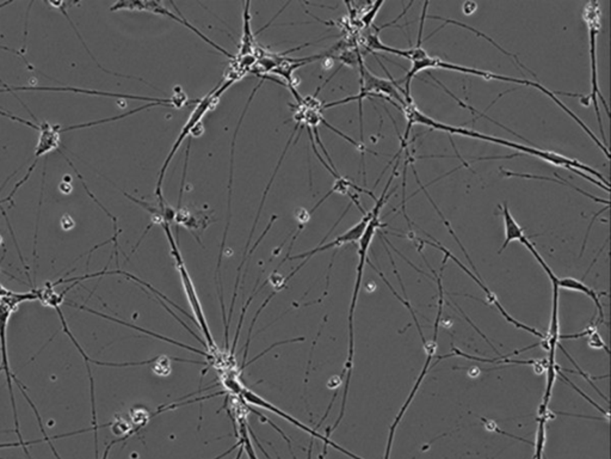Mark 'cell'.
<instances>
[{"label": "cell", "instance_id": "cell-1", "mask_svg": "<svg viewBox=\"0 0 611 459\" xmlns=\"http://www.w3.org/2000/svg\"><path fill=\"white\" fill-rule=\"evenodd\" d=\"M400 110L404 112L407 120L406 131H405V134H404V136L402 138V142H405V144H408L411 128H412V126H413L415 123H419V125H424V126L430 127V128H432L434 131L447 132L449 134L467 136V138H471V139L489 141V142H493V144L505 146V147H509V149H512V150L519 151V152H522L524 155L534 156V157H537V158H540V160H546V162L551 163V164L560 166V168H564V169L571 170V171H573L574 173L579 175L580 177L586 178L588 181L595 183L597 187L603 188V184L607 186V187H610L609 179L604 177L602 173H598L597 170L593 169L591 166L584 164V163L579 162V160H572V158H569V157H566V156L559 155V153L551 152V151L541 150V149H536V147H532V146L529 145H522V144L506 140V139H502V138L487 136V134H484V133H480V132L474 131V129H469V128H466V127L452 126V125H447V123L436 121L434 119H431V117H429L428 115H425L424 113L420 112L418 107L415 106V101L412 99V96L408 97V99H405L404 103H402V107H400Z\"/></svg>", "mask_w": 611, "mask_h": 459}, {"label": "cell", "instance_id": "cell-2", "mask_svg": "<svg viewBox=\"0 0 611 459\" xmlns=\"http://www.w3.org/2000/svg\"><path fill=\"white\" fill-rule=\"evenodd\" d=\"M382 210L381 203H375L373 210H372V219L369 221L367 229L364 231L362 238L359 239V266H357V275H356L355 287H354V295L351 299L350 310H349V351H348V359H346V367L343 371L341 378L346 375V388H344V396L341 401V409L339 417L337 419L336 423L333 425V430H336L338 425L341 423V419L344 417L346 412V399L349 394V385H350L351 371L354 367V356H355V340H354V317H355L356 304L359 299V290H361V284H362V277H363L364 266L368 260L369 247L372 244L374 236L378 232V229L386 227L387 224H383L380 221V212Z\"/></svg>", "mask_w": 611, "mask_h": 459}, {"label": "cell", "instance_id": "cell-3", "mask_svg": "<svg viewBox=\"0 0 611 459\" xmlns=\"http://www.w3.org/2000/svg\"><path fill=\"white\" fill-rule=\"evenodd\" d=\"M584 22L588 25V45H590V62H591V92L585 97L573 95L574 97H580L582 103L585 107H588L590 103H593L595 110H596V116H597L598 126L599 131L602 133L603 145L607 144L606 134H604V128H603L602 117H601V112H599V106H598V99L602 101L603 107L606 108L608 116H609V106L607 101L603 96L602 91L599 89V83H598V64H597V38L601 30H602V10L599 6L598 1H588L584 6L583 10ZM606 146V145H604Z\"/></svg>", "mask_w": 611, "mask_h": 459}, {"label": "cell", "instance_id": "cell-4", "mask_svg": "<svg viewBox=\"0 0 611 459\" xmlns=\"http://www.w3.org/2000/svg\"><path fill=\"white\" fill-rule=\"evenodd\" d=\"M359 72H361V90H359V94L357 95V96H352V97L341 99V101H336V102H331V103L324 104V106H322V110H324V109L336 107V106H339V104L348 103V102H352V101H359L361 136H362V139H363V131H362V123H363V122H362V101H363L365 97L373 96V97H381V99H387L388 102L394 104L397 108H399V107H398V104L395 103L394 101H397L399 103L402 104L404 103L405 99H404V95H402L404 89H402V88L397 84L395 80L385 79V78H380L378 75H373V73L364 66L361 55L359 57Z\"/></svg>", "mask_w": 611, "mask_h": 459}, {"label": "cell", "instance_id": "cell-5", "mask_svg": "<svg viewBox=\"0 0 611 459\" xmlns=\"http://www.w3.org/2000/svg\"><path fill=\"white\" fill-rule=\"evenodd\" d=\"M232 85H233V83L229 82V80H226L224 84L220 83L216 89L210 91L209 94L205 95L201 101L197 102L196 108L192 110V113L190 114V116L187 119V121L185 122V125L181 129L177 140L173 144L172 149L170 151L168 158L164 162L163 166H161L160 173H159L158 182H157V187H155V197L158 199V201H164L163 193H161L164 178H165V175H166L168 165L171 163V160H173L174 155L177 153L178 149L181 147L183 141L185 140L187 136H192V132L200 125V122L205 117V114L209 113L210 110H213L216 107V104L219 103L221 95L224 94L226 90H229Z\"/></svg>", "mask_w": 611, "mask_h": 459}, {"label": "cell", "instance_id": "cell-6", "mask_svg": "<svg viewBox=\"0 0 611 459\" xmlns=\"http://www.w3.org/2000/svg\"><path fill=\"white\" fill-rule=\"evenodd\" d=\"M160 226L163 227L164 232L166 234V238L168 239V243H170V247H171V253H172L173 258L176 261V266H177L178 272H179L181 280H182L183 288H184V292L187 295L189 304H190V308L192 310V314L195 316L194 321L196 322L198 328L201 329L202 334L205 335V345H208L211 351H215L216 349V343H215L214 338H213L211 333H210L209 325H208L205 312H203V309H202L201 301L198 299L196 287L194 285L190 274H189L187 267H185L184 260H183L181 251L178 249L177 242H176V239L173 237L172 232H171V229H170V224L166 223V221H164Z\"/></svg>", "mask_w": 611, "mask_h": 459}, {"label": "cell", "instance_id": "cell-7", "mask_svg": "<svg viewBox=\"0 0 611 459\" xmlns=\"http://www.w3.org/2000/svg\"><path fill=\"white\" fill-rule=\"evenodd\" d=\"M120 10H127V11H148V12H152V14H160V16H166L168 18L173 19V21H176L178 23L182 24L184 27H187V28L190 29L192 33L196 34L198 38H201L203 41L210 45V46H213L215 49H218L220 53H222L224 54L226 57H229L231 60H233V58H232V54L231 53L227 52L226 49H224L222 47H220L219 45H216V43L213 42L211 40L207 38L205 35L198 30V29L195 28L192 24L189 23L187 19H184V17H178L177 14H172L170 10L166 9L165 8V5L163 3H160V1H117L115 4L112 5V8H110V11H120Z\"/></svg>", "mask_w": 611, "mask_h": 459}, {"label": "cell", "instance_id": "cell-8", "mask_svg": "<svg viewBox=\"0 0 611 459\" xmlns=\"http://www.w3.org/2000/svg\"><path fill=\"white\" fill-rule=\"evenodd\" d=\"M434 239V242H430V240L423 239V244H428V245H431V247H434V248L439 249V250H441V251H443L444 256H447V258H450V260H453L454 262L456 263L458 267L461 268L463 272H466L467 274H468V275H469V277H471V279H473V280H474V282H476V284H478V285L481 287V290L485 292L486 298H487V300H489V303H490L491 305H493V306H495V308L498 309V311H499L500 314H503V317H504V319H506L508 322L513 324V325H515L516 328L521 329V330H524V332H528V333L532 334L534 336H537V338H540L541 341H543V340H546V335H543L541 332H538V330H536V329L532 328V327H529V325H525V324L521 323V322H518L517 319H513L512 316H510V314H508L506 311H505L504 308L502 306V304H500L499 300H498V298H497V295H495V293H493V292H492V290H491L490 288L487 287V285H486L485 282H484V280H482L480 277H476L474 273H471V271H469V269H468V268H467L466 266H465V264L461 262V261H458V258H455L453 253L449 251L448 249L444 248L442 244L439 243V240H437V239Z\"/></svg>", "mask_w": 611, "mask_h": 459}, {"label": "cell", "instance_id": "cell-9", "mask_svg": "<svg viewBox=\"0 0 611 459\" xmlns=\"http://www.w3.org/2000/svg\"><path fill=\"white\" fill-rule=\"evenodd\" d=\"M372 216H373V213L372 211L367 212L365 214H364L363 218H362V221L357 223L355 226H352L350 230H348L346 234H341L339 237H337L335 240H332L330 243L324 244V245H319L317 248L313 249L311 251H307V253H300V255H296L294 258H291V260H300V258H304V262L300 264L299 267L296 268L295 271L290 273L289 275L287 277V279H285V284L287 285V282H289L291 277H294L296 273L299 272L301 268L304 267V264L307 263L308 260L314 256L315 253H322V251H326L328 249L333 248H341L343 245H346V244L349 243H356V242H359V239L362 238V236H363L364 231L367 229V226H368L369 221L372 219Z\"/></svg>", "mask_w": 611, "mask_h": 459}, {"label": "cell", "instance_id": "cell-10", "mask_svg": "<svg viewBox=\"0 0 611 459\" xmlns=\"http://www.w3.org/2000/svg\"><path fill=\"white\" fill-rule=\"evenodd\" d=\"M174 221L178 225L185 227L195 234L198 240L197 232L205 231L210 223L214 221L211 218V212H207L205 210H190L189 207H177Z\"/></svg>", "mask_w": 611, "mask_h": 459}, {"label": "cell", "instance_id": "cell-11", "mask_svg": "<svg viewBox=\"0 0 611 459\" xmlns=\"http://www.w3.org/2000/svg\"><path fill=\"white\" fill-rule=\"evenodd\" d=\"M240 396L243 397V399H246L248 403L250 404H253V406H256V407L263 408V409H265V410H269V412H274L276 415H278L280 417H283L285 420L287 421H289L290 423H293L294 426L298 427L300 430H302V431L306 432L308 434H311L313 438H317V439H320V441H325L326 438L325 436H322V434H319L317 433V430H312V428H309V427L304 425L302 422L299 421V420H296L295 417H290L288 414H285V412H282L281 409L275 407L274 404H271L270 402H268L264 399H261V396H258V395L255 394L253 391L248 389V388H245L244 386L243 390H242V393H240Z\"/></svg>", "mask_w": 611, "mask_h": 459}, {"label": "cell", "instance_id": "cell-12", "mask_svg": "<svg viewBox=\"0 0 611 459\" xmlns=\"http://www.w3.org/2000/svg\"><path fill=\"white\" fill-rule=\"evenodd\" d=\"M556 284H558L559 290L564 288V290L580 292V293L588 295L590 299H593V303L596 304V308H597L598 319L595 325H598V324L604 322V311H603V305L601 303V297L607 295V292H596L593 287H588L586 284H584V282L578 280V279H574V277H562V279L558 277Z\"/></svg>", "mask_w": 611, "mask_h": 459}, {"label": "cell", "instance_id": "cell-13", "mask_svg": "<svg viewBox=\"0 0 611 459\" xmlns=\"http://www.w3.org/2000/svg\"><path fill=\"white\" fill-rule=\"evenodd\" d=\"M499 207L500 211H502V216H503V219H504L505 227L504 243H503L502 249L498 251V253H502L504 251L505 249H506V247H508L511 242H513V240L521 242V240L525 237V234H524V230H523L522 226L518 224L516 219L513 218L512 214L510 213L508 202L505 201L504 203Z\"/></svg>", "mask_w": 611, "mask_h": 459}, {"label": "cell", "instance_id": "cell-14", "mask_svg": "<svg viewBox=\"0 0 611 459\" xmlns=\"http://www.w3.org/2000/svg\"><path fill=\"white\" fill-rule=\"evenodd\" d=\"M245 10H244V30L243 38H242V46L239 47V54L235 58L248 57V55H255L256 51V42H255V35L251 30V12H250V6L251 3L246 1L245 3Z\"/></svg>", "mask_w": 611, "mask_h": 459}, {"label": "cell", "instance_id": "cell-15", "mask_svg": "<svg viewBox=\"0 0 611 459\" xmlns=\"http://www.w3.org/2000/svg\"><path fill=\"white\" fill-rule=\"evenodd\" d=\"M500 173H502L504 177L532 178V179H542V181H551V182L559 183V184H562V186H567V187L572 188V189L577 190V192L580 193V194H583V195H585L586 197L593 199V201L598 202V203H604L606 206H610L609 200H602V199H599V197H595V195H591V194H588V193L584 192L580 188L575 187L572 183L567 182V181H564V179L560 178V176H559L558 173H556V177H559V179H554V178L551 177H543V176H537V175L513 173V171H510V170H505L504 168H500Z\"/></svg>", "mask_w": 611, "mask_h": 459}, {"label": "cell", "instance_id": "cell-16", "mask_svg": "<svg viewBox=\"0 0 611 459\" xmlns=\"http://www.w3.org/2000/svg\"><path fill=\"white\" fill-rule=\"evenodd\" d=\"M549 417H554V412H548L543 417H537V432L536 441L532 444L535 446V452H534V459L545 458V447H546V425L547 421H549Z\"/></svg>", "mask_w": 611, "mask_h": 459}, {"label": "cell", "instance_id": "cell-17", "mask_svg": "<svg viewBox=\"0 0 611 459\" xmlns=\"http://www.w3.org/2000/svg\"><path fill=\"white\" fill-rule=\"evenodd\" d=\"M152 370L155 375H161V377H168L171 375V372H172L171 358L166 356H159L154 358Z\"/></svg>", "mask_w": 611, "mask_h": 459}, {"label": "cell", "instance_id": "cell-18", "mask_svg": "<svg viewBox=\"0 0 611 459\" xmlns=\"http://www.w3.org/2000/svg\"><path fill=\"white\" fill-rule=\"evenodd\" d=\"M556 375H560L561 378H562V380H564V382H566V383H567V384L569 385V386H572V388H573V389L575 390V391H577V393H578V394L580 395V396H582V397H583V399H586V401H588V402L590 403V404H593V407L597 408V409H598V410H599V412H604V414H606V417H607L608 421H609V419H610V415H609V412H604V410H603V408L599 407V406H598L597 403L595 402V401H593V399H590V397H588V395L584 394L583 391H582V390L579 389L578 386H575V385H574L573 383H572V382H571V380H569V378H567V377H566V375H564V373H562V372H561L560 366H559V365H556Z\"/></svg>", "mask_w": 611, "mask_h": 459}, {"label": "cell", "instance_id": "cell-19", "mask_svg": "<svg viewBox=\"0 0 611 459\" xmlns=\"http://www.w3.org/2000/svg\"><path fill=\"white\" fill-rule=\"evenodd\" d=\"M588 347L593 348V349H603V351H606L608 356L610 354L609 347L603 341L602 336L598 334L597 330H595L593 333L588 335Z\"/></svg>", "mask_w": 611, "mask_h": 459}, {"label": "cell", "instance_id": "cell-20", "mask_svg": "<svg viewBox=\"0 0 611 459\" xmlns=\"http://www.w3.org/2000/svg\"><path fill=\"white\" fill-rule=\"evenodd\" d=\"M382 5L383 1H378V3H376V4H375V10H374V12L373 11H369L368 14H365L363 18H362V22H363V23L365 24L367 27L372 24V22H373L374 21V17H375V14H378V9H380V8L382 6Z\"/></svg>", "mask_w": 611, "mask_h": 459}, {"label": "cell", "instance_id": "cell-21", "mask_svg": "<svg viewBox=\"0 0 611 459\" xmlns=\"http://www.w3.org/2000/svg\"><path fill=\"white\" fill-rule=\"evenodd\" d=\"M60 224L61 227L65 230V231H70V230L75 227V221H73V218H72L70 214H65V216L61 218Z\"/></svg>", "mask_w": 611, "mask_h": 459}, {"label": "cell", "instance_id": "cell-22", "mask_svg": "<svg viewBox=\"0 0 611 459\" xmlns=\"http://www.w3.org/2000/svg\"><path fill=\"white\" fill-rule=\"evenodd\" d=\"M462 10H463V14H466V16H471L478 10V4L473 3V1H466L462 6Z\"/></svg>", "mask_w": 611, "mask_h": 459}, {"label": "cell", "instance_id": "cell-23", "mask_svg": "<svg viewBox=\"0 0 611 459\" xmlns=\"http://www.w3.org/2000/svg\"><path fill=\"white\" fill-rule=\"evenodd\" d=\"M59 190H60L62 194H70V192L73 190L72 183L61 182L60 186H59Z\"/></svg>", "mask_w": 611, "mask_h": 459}, {"label": "cell", "instance_id": "cell-24", "mask_svg": "<svg viewBox=\"0 0 611 459\" xmlns=\"http://www.w3.org/2000/svg\"><path fill=\"white\" fill-rule=\"evenodd\" d=\"M70 181H72V177H70V175H65V176H64V179H62V182L70 183Z\"/></svg>", "mask_w": 611, "mask_h": 459}, {"label": "cell", "instance_id": "cell-25", "mask_svg": "<svg viewBox=\"0 0 611 459\" xmlns=\"http://www.w3.org/2000/svg\"><path fill=\"white\" fill-rule=\"evenodd\" d=\"M1 242H3V237H1V236H0V244H1Z\"/></svg>", "mask_w": 611, "mask_h": 459}]
</instances>
